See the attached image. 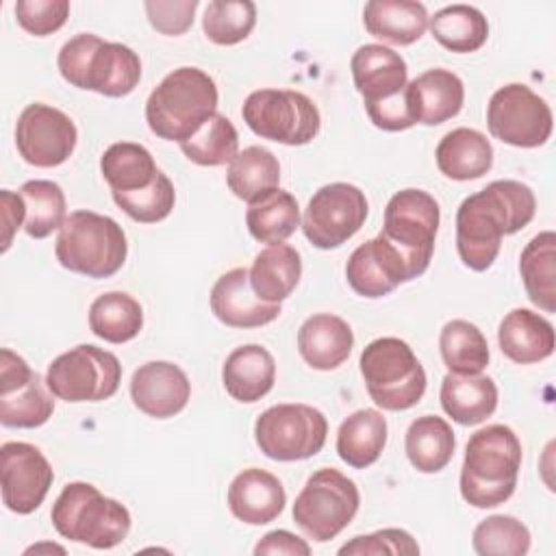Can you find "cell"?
<instances>
[{
  "mask_svg": "<svg viewBox=\"0 0 556 556\" xmlns=\"http://www.w3.org/2000/svg\"><path fill=\"white\" fill-rule=\"evenodd\" d=\"M361 376L382 410L413 408L426 393V371L413 348L397 337H380L361 352Z\"/></svg>",
  "mask_w": 556,
  "mask_h": 556,
  "instance_id": "8",
  "label": "cell"
},
{
  "mask_svg": "<svg viewBox=\"0 0 556 556\" xmlns=\"http://www.w3.org/2000/svg\"><path fill=\"white\" fill-rule=\"evenodd\" d=\"M428 28L445 50L467 54L480 50L489 39V22L484 13L471 4H450L439 9Z\"/></svg>",
  "mask_w": 556,
  "mask_h": 556,
  "instance_id": "35",
  "label": "cell"
},
{
  "mask_svg": "<svg viewBox=\"0 0 556 556\" xmlns=\"http://www.w3.org/2000/svg\"><path fill=\"white\" fill-rule=\"evenodd\" d=\"M122 365L117 356L91 343L59 354L46 371L50 393L65 402H102L117 393Z\"/></svg>",
  "mask_w": 556,
  "mask_h": 556,
  "instance_id": "12",
  "label": "cell"
},
{
  "mask_svg": "<svg viewBox=\"0 0 556 556\" xmlns=\"http://www.w3.org/2000/svg\"><path fill=\"white\" fill-rule=\"evenodd\" d=\"M180 150L195 165H226L239 152V135L226 115L215 113L187 141L180 143Z\"/></svg>",
  "mask_w": 556,
  "mask_h": 556,
  "instance_id": "41",
  "label": "cell"
},
{
  "mask_svg": "<svg viewBox=\"0 0 556 556\" xmlns=\"http://www.w3.org/2000/svg\"><path fill=\"white\" fill-rule=\"evenodd\" d=\"M428 11L415 0H369L363 9L365 30L393 46H410L428 28Z\"/></svg>",
  "mask_w": 556,
  "mask_h": 556,
  "instance_id": "28",
  "label": "cell"
},
{
  "mask_svg": "<svg viewBox=\"0 0 556 556\" xmlns=\"http://www.w3.org/2000/svg\"><path fill=\"white\" fill-rule=\"evenodd\" d=\"M387 417L376 408H361L348 415L337 430V454L354 467L374 465L387 445Z\"/></svg>",
  "mask_w": 556,
  "mask_h": 556,
  "instance_id": "31",
  "label": "cell"
},
{
  "mask_svg": "<svg viewBox=\"0 0 556 556\" xmlns=\"http://www.w3.org/2000/svg\"><path fill=\"white\" fill-rule=\"evenodd\" d=\"M0 208H2V226H4V235H2V252L9 250L15 230H20L26 222V204L20 195V191H11V189H2L0 191Z\"/></svg>",
  "mask_w": 556,
  "mask_h": 556,
  "instance_id": "49",
  "label": "cell"
},
{
  "mask_svg": "<svg viewBox=\"0 0 556 556\" xmlns=\"http://www.w3.org/2000/svg\"><path fill=\"white\" fill-rule=\"evenodd\" d=\"M328 434V419L308 404H276L254 421L258 450L280 463L304 460L321 452Z\"/></svg>",
  "mask_w": 556,
  "mask_h": 556,
  "instance_id": "13",
  "label": "cell"
},
{
  "mask_svg": "<svg viewBox=\"0 0 556 556\" xmlns=\"http://www.w3.org/2000/svg\"><path fill=\"white\" fill-rule=\"evenodd\" d=\"M61 76L78 87L106 98L128 96L141 80L139 54L117 41H104L93 33H80L59 50Z\"/></svg>",
  "mask_w": 556,
  "mask_h": 556,
  "instance_id": "4",
  "label": "cell"
},
{
  "mask_svg": "<svg viewBox=\"0 0 556 556\" xmlns=\"http://www.w3.org/2000/svg\"><path fill=\"white\" fill-rule=\"evenodd\" d=\"M497 384L491 376L447 374L441 380L439 400L447 417L460 426H476L491 417L497 408Z\"/></svg>",
  "mask_w": 556,
  "mask_h": 556,
  "instance_id": "27",
  "label": "cell"
},
{
  "mask_svg": "<svg viewBox=\"0 0 556 556\" xmlns=\"http://www.w3.org/2000/svg\"><path fill=\"white\" fill-rule=\"evenodd\" d=\"M536 213L534 191L519 180H493L467 195L456 211V250L473 271H486L502 237L526 228Z\"/></svg>",
  "mask_w": 556,
  "mask_h": 556,
  "instance_id": "1",
  "label": "cell"
},
{
  "mask_svg": "<svg viewBox=\"0 0 556 556\" xmlns=\"http://www.w3.org/2000/svg\"><path fill=\"white\" fill-rule=\"evenodd\" d=\"M361 506L354 480L334 467L317 469L293 502V521L313 541L326 543L341 534Z\"/></svg>",
  "mask_w": 556,
  "mask_h": 556,
  "instance_id": "9",
  "label": "cell"
},
{
  "mask_svg": "<svg viewBox=\"0 0 556 556\" xmlns=\"http://www.w3.org/2000/svg\"><path fill=\"white\" fill-rule=\"evenodd\" d=\"M354 348L350 324L332 313L311 315L298 330V350L304 363L319 371L337 369Z\"/></svg>",
  "mask_w": 556,
  "mask_h": 556,
  "instance_id": "24",
  "label": "cell"
},
{
  "mask_svg": "<svg viewBox=\"0 0 556 556\" xmlns=\"http://www.w3.org/2000/svg\"><path fill=\"white\" fill-rule=\"evenodd\" d=\"M280 163L263 146H250L228 163L226 185L243 202L252 204L265 193L278 189Z\"/></svg>",
  "mask_w": 556,
  "mask_h": 556,
  "instance_id": "36",
  "label": "cell"
},
{
  "mask_svg": "<svg viewBox=\"0 0 556 556\" xmlns=\"http://www.w3.org/2000/svg\"><path fill=\"white\" fill-rule=\"evenodd\" d=\"M350 70L374 126L389 132L415 126L406 104L408 67L400 52L382 43H365L352 54Z\"/></svg>",
  "mask_w": 556,
  "mask_h": 556,
  "instance_id": "5",
  "label": "cell"
},
{
  "mask_svg": "<svg viewBox=\"0 0 556 556\" xmlns=\"http://www.w3.org/2000/svg\"><path fill=\"white\" fill-rule=\"evenodd\" d=\"M20 195L26 204V222L24 232L33 239H46L54 230H59L65 222V193L54 180H26L20 187Z\"/></svg>",
  "mask_w": 556,
  "mask_h": 556,
  "instance_id": "40",
  "label": "cell"
},
{
  "mask_svg": "<svg viewBox=\"0 0 556 556\" xmlns=\"http://www.w3.org/2000/svg\"><path fill=\"white\" fill-rule=\"evenodd\" d=\"M404 450L417 471L437 473L450 465L456 450V437L443 417L421 415L410 421L404 437Z\"/></svg>",
  "mask_w": 556,
  "mask_h": 556,
  "instance_id": "33",
  "label": "cell"
},
{
  "mask_svg": "<svg viewBox=\"0 0 556 556\" xmlns=\"http://www.w3.org/2000/svg\"><path fill=\"white\" fill-rule=\"evenodd\" d=\"M113 193V202L135 222L139 224H156L161 219H165L176 202V191L172 180L159 172V176L154 178L152 185L137 189V191H111Z\"/></svg>",
  "mask_w": 556,
  "mask_h": 556,
  "instance_id": "44",
  "label": "cell"
},
{
  "mask_svg": "<svg viewBox=\"0 0 556 556\" xmlns=\"http://www.w3.org/2000/svg\"><path fill=\"white\" fill-rule=\"evenodd\" d=\"M130 397L148 417L167 419L187 406L191 382L178 365L169 361H150L135 369L130 378Z\"/></svg>",
  "mask_w": 556,
  "mask_h": 556,
  "instance_id": "20",
  "label": "cell"
},
{
  "mask_svg": "<svg viewBox=\"0 0 556 556\" xmlns=\"http://www.w3.org/2000/svg\"><path fill=\"white\" fill-rule=\"evenodd\" d=\"M241 115L254 135L285 146L311 143L321 128L315 102L293 89H256L245 98Z\"/></svg>",
  "mask_w": 556,
  "mask_h": 556,
  "instance_id": "10",
  "label": "cell"
},
{
  "mask_svg": "<svg viewBox=\"0 0 556 556\" xmlns=\"http://www.w3.org/2000/svg\"><path fill=\"white\" fill-rule=\"evenodd\" d=\"M530 541V530L513 515H491L471 534L473 552L480 556H523Z\"/></svg>",
  "mask_w": 556,
  "mask_h": 556,
  "instance_id": "43",
  "label": "cell"
},
{
  "mask_svg": "<svg viewBox=\"0 0 556 556\" xmlns=\"http://www.w3.org/2000/svg\"><path fill=\"white\" fill-rule=\"evenodd\" d=\"M489 132L515 148H539L547 143L554 128L549 104L523 83L500 87L486 104Z\"/></svg>",
  "mask_w": 556,
  "mask_h": 556,
  "instance_id": "14",
  "label": "cell"
},
{
  "mask_svg": "<svg viewBox=\"0 0 556 556\" xmlns=\"http://www.w3.org/2000/svg\"><path fill=\"white\" fill-rule=\"evenodd\" d=\"M50 519L54 530L74 543L93 549H111L130 532V513L124 504L100 493L89 482H70L52 504Z\"/></svg>",
  "mask_w": 556,
  "mask_h": 556,
  "instance_id": "6",
  "label": "cell"
},
{
  "mask_svg": "<svg viewBox=\"0 0 556 556\" xmlns=\"http://www.w3.org/2000/svg\"><path fill=\"white\" fill-rule=\"evenodd\" d=\"M465 85L452 70H426L406 85V104L415 124L437 126L460 113Z\"/></svg>",
  "mask_w": 556,
  "mask_h": 556,
  "instance_id": "22",
  "label": "cell"
},
{
  "mask_svg": "<svg viewBox=\"0 0 556 556\" xmlns=\"http://www.w3.org/2000/svg\"><path fill=\"white\" fill-rule=\"evenodd\" d=\"M521 456V441L513 428L491 424L476 430L467 441L460 467L463 500L473 508L504 504L515 493Z\"/></svg>",
  "mask_w": 556,
  "mask_h": 556,
  "instance_id": "2",
  "label": "cell"
},
{
  "mask_svg": "<svg viewBox=\"0 0 556 556\" xmlns=\"http://www.w3.org/2000/svg\"><path fill=\"white\" fill-rule=\"evenodd\" d=\"M345 278L354 293L363 298H382L402 282L415 280L406 258L382 235L361 243L348 258Z\"/></svg>",
  "mask_w": 556,
  "mask_h": 556,
  "instance_id": "19",
  "label": "cell"
},
{
  "mask_svg": "<svg viewBox=\"0 0 556 556\" xmlns=\"http://www.w3.org/2000/svg\"><path fill=\"white\" fill-rule=\"evenodd\" d=\"M13 9L17 24L35 37L56 33L70 15L67 0H17Z\"/></svg>",
  "mask_w": 556,
  "mask_h": 556,
  "instance_id": "46",
  "label": "cell"
},
{
  "mask_svg": "<svg viewBox=\"0 0 556 556\" xmlns=\"http://www.w3.org/2000/svg\"><path fill=\"white\" fill-rule=\"evenodd\" d=\"M100 172L109 182L111 191L128 193L152 185L161 169L156 167L154 156L146 146L132 141H117L104 150L100 159Z\"/></svg>",
  "mask_w": 556,
  "mask_h": 556,
  "instance_id": "38",
  "label": "cell"
},
{
  "mask_svg": "<svg viewBox=\"0 0 556 556\" xmlns=\"http://www.w3.org/2000/svg\"><path fill=\"white\" fill-rule=\"evenodd\" d=\"M497 343L506 358L532 365L549 358L556 348L554 326L530 308H513L497 328Z\"/></svg>",
  "mask_w": 556,
  "mask_h": 556,
  "instance_id": "25",
  "label": "cell"
},
{
  "mask_svg": "<svg viewBox=\"0 0 556 556\" xmlns=\"http://www.w3.org/2000/svg\"><path fill=\"white\" fill-rule=\"evenodd\" d=\"M200 7L198 0H148L143 2L148 22L161 35H182L191 28L195 9Z\"/></svg>",
  "mask_w": 556,
  "mask_h": 556,
  "instance_id": "47",
  "label": "cell"
},
{
  "mask_svg": "<svg viewBox=\"0 0 556 556\" xmlns=\"http://www.w3.org/2000/svg\"><path fill=\"white\" fill-rule=\"evenodd\" d=\"M254 554L256 556H265V554H287V556H308L311 554V545L295 536L289 530H271L267 532L256 545H254Z\"/></svg>",
  "mask_w": 556,
  "mask_h": 556,
  "instance_id": "48",
  "label": "cell"
},
{
  "mask_svg": "<svg viewBox=\"0 0 556 556\" xmlns=\"http://www.w3.org/2000/svg\"><path fill=\"white\" fill-rule=\"evenodd\" d=\"M46 380L9 348L0 350V424L7 428H39L54 413Z\"/></svg>",
  "mask_w": 556,
  "mask_h": 556,
  "instance_id": "16",
  "label": "cell"
},
{
  "mask_svg": "<svg viewBox=\"0 0 556 556\" xmlns=\"http://www.w3.org/2000/svg\"><path fill=\"white\" fill-rule=\"evenodd\" d=\"M248 271L254 293L263 302L280 304L293 293L302 278V258L293 245L276 243L261 250Z\"/></svg>",
  "mask_w": 556,
  "mask_h": 556,
  "instance_id": "30",
  "label": "cell"
},
{
  "mask_svg": "<svg viewBox=\"0 0 556 556\" xmlns=\"http://www.w3.org/2000/svg\"><path fill=\"white\" fill-rule=\"evenodd\" d=\"M226 500L230 513L239 521L248 526H265L282 513L287 493L274 473L258 467H248L232 478Z\"/></svg>",
  "mask_w": 556,
  "mask_h": 556,
  "instance_id": "23",
  "label": "cell"
},
{
  "mask_svg": "<svg viewBox=\"0 0 556 556\" xmlns=\"http://www.w3.org/2000/svg\"><path fill=\"white\" fill-rule=\"evenodd\" d=\"M89 328L106 343L132 341L143 328V308L126 291L102 293L89 306Z\"/></svg>",
  "mask_w": 556,
  "mask_h": 556,
  "instance_id": "34",
  "label": "cell"
},
{
  "mask_svg": "<svg viewBox=\"0 0 556 556\" xmlns=\"http://www.w3.org/2000/svg\"><path fill=\"white\" fill-rule=\"evenodd\" d=\"M437 167L452 180H476L493 165V146L476 128H454L443 135L434 150Z\"/></svg>",
  "mask_w": 556,
  "mask_h": 556,
  "instance_id": "29",
  "label": "cell"
},
{
  "mask_svg": "<svg viewBox=\"0 0 556 556\" xmlns=\"http://www.w3.org/2000/svg\"><path fill=\"white\" fill-rule=\"evenodd\" d=\"M367 213V198L356 185L330 182L313 193L300 226L315 248L334 250L363 228Z\"/></svg>",
  "mask_w": 556,
  "mask_h": 556,
  "instance_id": "15",
  "label": "cell"
},
{
  "mask_svg": "<svg viewBox=\"0 0 556 556\" xmlns=\"http://www.w3.org/2000/svg\"><path fill=\"white\" fill-rule=\"evenodd\" d=\"M439 352L447 371L458 376L482 374L491 358L486 337L467 319H452L441 328Z\"/></svg>",
  "mask_w": 556,
  "mask_h": 556,
  "instance_id": "39",
  "label": "cell"
},
{
  "mask_svg": "<svg viewBox=\"0 0 556 556\" xmlns=\"http://www.w3.org/2000/svg\"><path fill=\"white\" fill-rule=\"evenodd\" d=\"M2 504L17 515L35 513L52 482L54 471L39 447L24 441H7L0 447Z\"/></svg>",
  "mask_w": 556,
  "mask_h": 556,
  "instance_id": "18",
  "label": "cell"
},
{
  "mask_svg": "<svg viewBox=\"0 0 556 556\" xmlns=\"http://www.w3.org/2000/svg\"><path fill=\"white\" fill-rule=\"evenodd\" d=\"M519 274L532 304L545 313L556 311V235H534L519 256Z\"/></svg>",
  "mask_w": 556,
  "mask_h": 556,
  "instance_id": "32",
  "label": "cell"
},
{
  "mask_svg": "<svg viewBox=\"0 0 556 556\" xmlns=\"http://www.w3.org/2000/svg\"><path fill=\"white\" fill-rule=\"evenodd\" d=\"M217 85L200 67L182 65L169 72L148 96L146 122L165 141H187L217 113Z\"/></svg>",
  "mask_w": 556,
  "mask_h": 556,
  "instance_id": "3",
  "label": "cell"
},
{
  "mask_svg": "<svg viewBox=\"0 0 556 556\" xmlns=\"http://www.w3.org/2000/svg\"><path fill=\"white\" fill-rule=\"evenodd\" d=\"M41 549H54V552H59V554H65V549L61 547V545H50V543H46V545H33V547H28L24 554H39Z\"/></svg>",
  "mask_w": 556,
  "mask_h": 556,
  "instance_id": "50",
  "label": "cell"
},
{
  "mask_svg": "<svg viewBox=\"0 0 556 556\" xmlns=\"http://www.w3.org/2000/svg\"><path fill=\"white\" fill-rule=\"evenodd\" d=\"M439 222V202L424 189H402L387 202L380 235L400 250L413 278H419L430 265Z\"/></svg>",
  "mask_w": 556,
  "mask_h": 556,
  "instance_id": "11",
  "label": "cell"
},
{
  "mask_svg": "<svg viewBox=\"0 0 556 556\" xmlns=\"http://www.w3.org/2000/svg\"><path fill=\"white\" fill-rule=\"evenodd\" d=\"M300 206L298 200L285 191V189H274L252 202L245 211V226L248 232L261 241V243H282L289 239L298 228H300Z\"/></svg>",
  "mask_w": 556,
  "mask_h": 556,
  "instance_id": "37",
  "label": "cell"
},
{
  "mask_svg": "<svg viewBox=\"0 0 556 556\" xmlns=\"http://www.w3.org/2000/svg\"><path fill=\"white\" fill-rule=\"evenodd\" d=\"M256 4L250 0H213L204 9L202 30L217 46H235L252 33Z\"/></svg>",
  "mask_w": 556,
  "mask_h": 556,
  "instance_id": "42",
  "label": "cell"
},
{
  "mask_svg": "<svg viewBox=\"0 0 556 556\" xmlns=\"http://www.w3.org/2000/svg\"><path fill=\"white\" fill-rule=\"evenodd\" d=\"M54 254L74 274L111 278L126 263L128 241L124 228L113 217L93 211H74L59 228Z\"/></svg>",
  "mask_w": 556,
  "mask_h": 556,
  "instance_id": "7",
  "label": "cell"
},
{
  "mask_svg": "<svg viewBox=\"0 0 556 556\" xmlns=\"http://www.w3.org/2000/svg\"><path fill=\"white\" fill-rule=\"evenodd\" d=\"M222 382L232 400L254 404L271 391L276 382V361L271 352L258 343L239 345L224 361Z\"/></svg>",
  "mask_w": 556,
  "mask_h": 556,
  "instance_id": "26",
  "label": "cell"
},
{
  "mask_svg": "<svg viewBox=\"0 0 556 556\" xmlns=\"http://www.w3.org/2000/svg\"><path fill=\"white\" fill-rule=\"evenodd\" d=\"M76 141V124L61 109L33 102L17 117L15 148L28 165L56 167L72 156Z\"/></svg>",
  "mask_w": 556,
  "mask_h": 556,
  "instance_id": "17",
  "label": "cell"
},
{
  "mask_svg": "<svg viewBox=\"0 0 556 556\" xmlns=\"http://www.w3.org/2000/svg\"><path fill=\"white\" fill-rule=\"evenodd\" d=\"M341 556H417L419 545L417 541L402 528H384L371 534H358L350 543L339 547Z\"/></svg>",
  "mask_w": 556,
  "mask_h": 556,
  "instance_id": "45",
  "label": "cell"
},
{
  "mask_svg": "<svg viewBox=\"0 0 556 556\" xmlns=\"http://www.w3.org/2000/svg\"><path fill=\"white\" fill-rule=\"evenodd\" d=\"M208 300L213 315L230 328H261L282 313L280 304L263 302L254 293L245 267H235L222 274L215 280Z\"/></svg>",
  "mask_w": 556,
  "mask_h": 556,
  "instance_id": "21",
  "label": "cell"
}]
</instances>
